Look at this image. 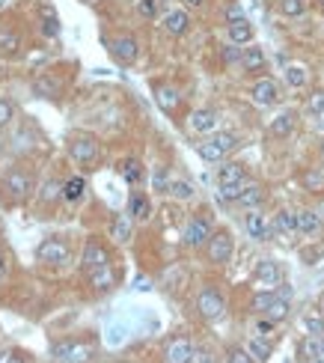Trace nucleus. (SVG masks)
Instances as JSON below:
<instances>
[{
	"mask_svg": "<svg viewBox=\"0 0 324 363\" xmlns=\"http://www.w3.org/2000/svg\"><path fill=\"white\" fill-rule=\"evenodd\" d=\"M238 146H241V137L236 131H215L203 143H196V155L206 164H223Z\"/></svg>",
	"mask_w": 324,
	"mask_h": 363,
	"instance_id": "obj_1",
	"label": "nucleus"
},
{
	"mask_svg": "<svg viewBox=\"0 0 324 363\" xmlns=\"http://www.w3.org/2000/svg\"><path fill=\"white\" fill-rule=\"evenodd\" d=\"M65 152H69V158L75 164H81V167L93 170V164L102 158V143H98L95 134H86V131H75L65 143Z\"/></svg>",
	"mask_w": 324,
	"mask_h": 363,
	"instance_id": "obj_2",
	"label": "nucleus"
},
{
	"mask_svg": "<svg viewBox=\"0 0 324 363\" xmlns=\"http://www.w3.org/2000/svg\"><path fill=\"white\" fill-rule=\"evenodd\" d=\"M196 316L203 318V322H217V318H223V313H226V295H223L220 286L215 283H206L203 289L196 292Z\"/></svg>",
	"mask_w": 324,
	"mask_h": 363,
	"instance_id": "obj_3",
	"label": "nucleus"
},
{
	"mask_svg": "<svg viewBox=\"0 0 324 363\" xmlns=\"http://www.w3.org/2000/svg\"><path fill=\"white\" fill-rule=\"evenodd\" d=\"M0 194L6 196L9 203H24L33 194V176L24 167H9L0 176Z\"/></svg>",
	"mask_w": 324,
	"mask_h": 363,
	"instance_id": "obj_4",
	"label": "nucleus"
},
{
	"mask_svg": "<svg viewBox=\"0 0 324 363\" xmlns=\"http://www.w3.org/2000/svg\"><path fill=\"white\" fill-rule=\"evenodd\" d=\"M105 45L110 51V57H114L122 69H128V65H134L140 60V39L128 30H122V33H116V36L105 39Z\"/></svg>",
	"mask_w": 324,
	"mask_h": 363,
	"instance_id": "obj_5",
	"label": "nucleus"
},
{
	"mask_svg": "<svg viewBox=\"0 0 324 363\" xmlns=\"http://www.w3.org/2000/svg\"><path fill=\"white\" fill-rule=\"evenodd\" d=\"M206 250V259L211 262V265H229L232 262V256H236V238H232V233L226 226H220V229H215L211 233V238H208V245L203 247Z\"/></svg>",
	"mask_w": 324,
	"mask_h": 363,
	"instance_id": "obj_6",
	"label": "nucleus"
},
{
	"mask_svg": "<svg viewBox=\"0 0 324 363\" xmlns=\"http://www.w3.org/2000/svg\"><path fill=\"white\" fill-rule=\"evenodd\" d=\"M211 233H215V224H211L208 215H191L182 229V245L187 250H203L208 245Z\"/></svg>",
	"mask_w": 324,
	"mask_h": 363,
	"instance_id": "obj_7",
	"label": "nucleus"
},
{
	"mask_svg": "<svg viewBox=\"0 0 324 363\" xmlns=\"http://www.w3.org/2000/svg\"><path fill=\"white\" fill-rule=\"evenodd\" d=\"M247 95H250V102L256 107H277L283 102V86H280L277 78H271V75H262V78H256L250 84Z\"/></svg>",
	"mask_w": 324,
	"mask_h": 363,
	"instance_id": "obj_8",
	"label": "nucleus"
},
{
	"mask_svg": "<svg viewBox=\"0 0 324 363\" xmlns=\"http://www.w3.org/2000/svg\"><path fill=\"white\" fill-rule=\"evenodd\" d=\"M110 265V250L105 247V241H98L95 235H89L84 241V250H81V271L86 274H95L98 268Z\"/></svg>",
	"mask_w": 324,
	"mask_h": 363,
	"instance_id": "obj_9",
	"label": "nucleus"
},
{
	"mask_svg": "<svg viewBox=\"0 0 324 363\" xmlns=\"http://www.w3.org/2000/svg\"><path fill=\"white\" fill-rule=\"evenodd\" d=\"M158 24H161V30L170 39H182V36L191 33L194 18H191V13H187V6H173V9H167V13L158 18Z\"/></svg>",
	"mask_w": 324,
	"mask_h": 363,
	"instance_id": "obj_10",
	"label": "nucleus"
},
{
	"mask_svg": "<svg viewBox=\"0 0 324 363\" xmlns=\"http://www.w3.org/2000/svg\"><path fill=\"white\" fill-rule=\"evenodd\" d=\"M36 259L39 262H48V265H69V259H72V247L65 245L63 238H45L42 245L36 247Z\"/></svg>",
	"mask_w": 324,
	"mask_h": 363,
	"instance_id": "obj_11",
	"label": "nucleus"
},
{
	"mask_svg": "<svg viewBox=\"0 0 324 363\" xmlns=\"http://www.w3.org/2000/svg\"><path fill=\"white\" fill-rule=\"evenodd\" d=\"M187 131L199 134V137L215 134V131H220V114L215 107H196V111L187 116Z\"/></svg>",
	"mask_w": 324,
	"mask_h": 363,
	"instance_id": "obj_12",
	"label": "nucleus"
},
{
	"mask_svg": "<svg viewBox=\"0 0 324 363\" xmlns=\"http://www.w3.org/2000/svg\"><path fill=\"white\" fill-rule=\"evenodd\" d=\"M253 283L259 289H277L283 283V265L277 259H259L253 268Z\"/></svg>",
	"mask_w": 324,
	"mask_h": 363,
	"instance_id": "obj_13",
	"label": "nucleus"
},
{
	"mask_svg": "<svg viewBox=\"0 0 324 363\" xmlns=\"http://www.w3.org/2000/svg\"><path fill=\"white\" fill-rule=\"evenodd\" d=\"M244 233H247V238L253 241H271L274 238V224L271 217H265L259 208H253V212L244 215Z\"/></svg>",
	"mask_w": 324,
	"mask_h": 363,
	"instance_id": "obj_14",
	"label": "nucleus"
},
{
	"mask_svg": "<svg viewBox=\"0 0 324 363\" xmlns=\"http://www.w3.org/2000/svg\"><path fill=\"white\" fill-rule=\"evenodd\" d=\"M152 93H155V105H158L167 116H176L178 114V107H182V93H178L173 84L155 81L152 84Z\"/></svg>",
	"mask_w": 324,
	"mask_h": 363,
	"instance_id": "obj_15",
	"label": "nucleus"
},
{
	"mask_svg": "<svg viewBox=\"0 0 324 363\" xmlns=\"http://www.w3.org/2000/svg\"><path fill=\"white\" fill-rule=\"evenodd\" d=\"M298 119H300V114L295 111V107H286V111H280L271 123H268V137H274V140L292 137L295 128H298Z\"/></svg>",
	"mask_w": 324,
	"mask_h": 363,
	"instance_id": "obj_16",
	"label": "nucleus"
},
{
	"mask_svg": "<svg viewBox=\"0 0 324 363\" xmlns=\"http://www.w3.org/2000/svg\"><path fill=\"white\" fill-rule=\"evenodd\" d=\"M51 357L63 363H84L89 357V348L77 339H57V343H51Z\"/></svg>",
	"mask_w": 324,
	"mask_h": 363,
	"instance_id": "obj_17",
	"label": "nucleus"
},
{
	"mask_svg": "<svg viewBox=\"0 0 324 363\" xmlns=\"http://www.w3.org/2000/svg\"><path fill=\"white\" fill-rule=\"evenodd\" d=\"M194 343H191V337H173V339H167V346H164V363H191L194 357Z\"/></svg>",
	"mask_w": 324,
	"mask_h": 363,
	"instance_id": "obj_18",
	"label": "nucleus"
},
{
	"mask_svg": "<svg viewBox=\"0 0 324 363\" xmlns=\"http://www.w3.org/2000/svg\"><path fill=\"white\" fill-rule=\"evenodd\" d=\"M238 69L244 72V75H253V78H262V75L268 72V54L256 45H247L244 48V54H241V65Z\"/></svg>",
	"mask_w": 324,
	"mask_h": 363,
	"instance_id": "obj_19",
	"label": "nucleus"
},
{
	"mask_svg": "<svg viewBox=\"0 0 324 363\" xmlns=\"http://www.w3.org/2000/svg\"><path fill=\"white\" fill-rule=\"evenodd\" d=\"M274 224V238H295L298 233V208H277V215L271 217Z\"/></svg>",
	"mask_w": 324,
	"mask_h": 363,
	"instance_id": "obj_20",
	"label": "nucleus"
},
{
	"mask_svg": "<svg viewBox=\"0 0 324 363\" xmlns=\"http://www.w3.org/2000/svg\"><path fill=\"white\" fill-rule=\"evenodd\" d=\"M226 42H232V45H241L247 48L256 42V27L250 24V18H241V21H232V24H226Z\"/></svg>",
	"mask_w": 324,
	"mask_h": 363,
	"instance_id": "obj_21",
	"label": "nucleus"
},
{
	"mask_svg": "<svg viewBox=\"0 0 324 363\" xmlns=\"http://www.w3.org/2000/svg\"><path fill=\"white\" fill-rule=\"evenodd\" d=\"M244 182H250V176L241 161L226 158L223 164H217V185H244Z\"/></svg>",
	"mask_w": 324,
	"mask_h": 363,
	"instance_id": "obj_22",
	"label": "nucleus"
},
{
	"mask_svg": "<svg viewBox=\"0 0 324 363\" xmlns=\"http://www.w3.org/2000/svg\"><path fill=\"white\" fill-rule=\"evenodd\" d=\"M125 212L134 217V224H146L152 217V196L146 191H131Z\"/></svg>",
	"mask_w": 324,
	"mask_h": 363,
	"instance_id": "obj_23",
	"label": "nucleus"
},
{
	"mask_svg": "<svg viewBox=\"0 0 324 363\" xmlns=\"http://www.w3.org/2000/svg\"><path fill=\"white\" fill-rule=\"evenodd\" d=\"M110 238H114L116 245H128L134 238V217L128 212H119L110 217Z\"/></svg>",
	"mask_w": 324,
	"mask_h": 363,
	"instance_id": "obj_24",
	"label": "nucleus"
},
{
	"mask_svg": "<svg viewBox=\"0 0 324 363\" xmlns=\"http://www.w3.org/2000/svg\"><path fill=\"white\" fill-rule=\"evenodd\" d=\"M265 200H268V188H265V185H259V182H247V185H244V191H241V196H238L236 206H241V208H247V212H253V208H262Z\"/></svg>",
	"mask_w": 324,
	"mask_h": 363,
	"instance_id": "obj_25",
	"label": "nucleus"
},
{
	"mask_svg": "<svg viewBox=\"0 0 324 363\" xmlns=\"http://www.w3.org/2000/svg\"><path fill=\"white\" fill-rule=\"evenodd\" d=\"M295 351H298V357H300V363L318 360V357H324V337H309V334H304V337L298 339V346H295Z\"/></svg>",
	"mask_w": 324,
	"mask_h": 363,
	"instance_id": "obj_26",
	"label": "nucleus"
},
{
	"mask_svg": "<svg viewBox=\"0 0 324 363\" xmlns=\"http://www.w3.org/2000/svg\"><path fill=\"white\" fill-rule=\"evenodd\" d=\"M86 191H89V185H86V176H81V173H75V176H69V179L63 182V203H69V206H77L86 196Z\"/></svg>",
	"mask_w": 324,
	"mask_h": 363,
	"instance_id": "obj_27",
	"label": "nucleus"
},
{
	"mask_svg": "<svg viewBox=\"0 0 324 363\" xmlns=\"http://www.w3.org/2000/svg\"><path fill=\"white\" fill-rule=\"evenodd\" d=\"M298 182H300V188H304L307 194H312V196H324V170H318V167L300 170Z\"/></svg>",
	"mask_w": 324,
	"mask_h": 363,
	"instance_id": "obj_28",
	"label": "nucleus"
},
{
	"mask_svg": "<svg viewBox=\"0 0 324 363\" xmlns=\"http://www.w3.org/2000/svg\"><path fill=\"white\" fill-rule=\"evenodd\" d=\"M119 176L125 179V185L137 188V185H143V179H146V167H143L140 158H125L119 164Z\"/></svg>",
	"mask_w": 324,
	"mask_h": 363,
	"instance_id": "obj_29",
	"label": "nucleus"
},
{
	"mask_svg": "<svg viewBox=\"0 0 324 363\" xmlns=\"http://www.w3.org/2000/svg\"><path fill=\"white\" fill-rule=\"evenodd\" d=\"M298 233L309 238L321 233V215L316 208H298Z\"/></svg>",
	"mask_w": 324,
	"mask_h": 363,
	"instance_id": "obj_30",
	"label": "nucleus"
},
{
	"mask_svg": "<svg viewBox=\"0 0 324 363\" xmlns=\"http://www.w3.org/2000/svg\"><path fill=\"white\" fill-rule=\"evenodd\" d=\"M244 348L250 351V357H253L256 363H268V360H271V355H274L271 339H268V337H259V334H253L247 343H244Z\"/></svg>",
	"mask_w": 324,
	"mask_h": 363,
	"instance_id": "obj_31",
	"label": "nucleus"
},
{
	"mask_svg": "<svg viewBox=\"0 0 324 363\" xmlns=\"http://www.w3.org/2000/svg\"><path fill=\"white\" fill-rule=\"evenodd\" d=\"M89 286H93V292H98V295H105V292H110L116 286V271H114V265H105V268H98L95 274H89Z\"/></svg>",
	"mask_w": 324,
	"mask_h": 363,
	"instance_id": "obj_32",
	"label": "nucleus"
},
{
	"mask_svg": "<svg viewBox=\"0 0 324 363\" xmlns=\"http://www.w3.org/2000/svg\"><path fill=\"white\" fill-rule=\"evenodd\" d=\"M21 48H24L21 33L9 30V27H0V57H18Z\"/></svg>",
	"mask_w": 324,
	"mask_h": 363,
	"instance_id": "obj_33",
	"label": "nucleus"
},
{
	"mask_svg": "<svg viewBox=\"0 0 324 363\" xmlns=\"http://www.w3.org/2000/svg\"><path fill=\"white\" fill-rule=\"evenodd\" d=\"M283 81L288 90H304V86L309 84V72H307V65H300V63H288L286 69H283Z\"/></svg>",
	"mask_w": 324,
	"mask_h": 363,
	"instance_id": "obj_34",
	"label": "nucleus"
},
{
	"mask_svg": "<svg viewBox=\"0 0 324 363\" xmlns=\"http://www.w3.org/2000/svg\"><path fill=\"white\" fill-rule=\"evenodd\" d=\"M265 316L271 318V322L277 325H283L288 316H292V298H283V295H277V298L271 301V307L265 310Z\"/></svg>",
	"mask_w": 324,
	"mask_h": 363,
	"instance_id": "obj_35",
	"label": "nucleus"
},
{
	"mask_svg": "<svg viewBox=\"0 0 324 363\" xmlns=\"http://www.w3.org/2000/svg\"><path fill=\"white\" fill-rule=\"evenodd\" d=\"M39 30H42L45 39H57V36H60V18L54 15V9L42 6V13H39Z\"/></svg>",
	"mask_w": 324,
	"mask_h": 363,
	"instance_id": "obj_36",
	"label": "nucleus"
},
{
	"mask_svg": "<svg viewBox=\"0 0 324 363\" xmlns=\"http://www.w3.org/2000/svg\"><path fill=\"white\" fill-rule=\"evenodd\" d=\"M33 93L39 98H57L60 95V81L51 78V75H39L36 81H33Z\"/></svg>",
	"mask_w": 324,
	"mask_h": 363,
	"instance_id": "obj_37",
	"label": "nucleus"
},
{
	"mask_svg": "<svg viewBox=\"0 0 324 363\" xmlns=\"http://www.w3.org/2000/svg\"><path fill=\"white\" fill-rule=\"evenodd\" d=\"M60 200H63V182L45 179L42 188H39V203L42 206H54V203H60Z\"/></svg>",
	"mask_w": 324,
	"mask_h": 363,
	"instance_id": "obj_38",
	"label": "nucleus"
},
{
	"mask_svg": "<svg viewBox=\"0 0 324 363\" xmlns=\"http://www.w3.org/2000/svg\"><path fill=\"white\" fill-rule=\"evenodd\" d=\"M300 327H304V334L309 337H324V313L321 310H309L300 316Z\"/></svg>",
	"mask_w": 324,
	"mask_h": 363,
	"instance_id": "obj_39",
	"label": "nucleus"
},
{
	"mask_svg": "<svg viewBox=\"0 0 324 363\" xmlns=\"http://www.w3.org/2000/svg\"><path fill=\"white\" fill-rule=\"evenodd\" d=\"M277 13L286 18H304L309 13V0H277Z\"/></svg>",
	"mask_w": 324,
	"mask_h": 363,
	"instance_id": "obj_40",
	"label": "nucleus"
},
{
	"mask_svg": "<svg viewBox=\"0 0 324 363\" xmlns=\"http://www.w3.org/2000/svg\"><path fill=\"white\" fill-rule=\"evenodd\" d=\"M277 298V289H259V292H253V298H250V310L256 316H265V310L271 307V301Z\"/></svg>",
	"mask_w": 324,
	"mask_h": 363,
	"instance_id": "obj_41",
	"label": "nucleus"
},
{
	"mask_svg": "<svg viewBox=\"0 0 324 363\" xmlns=\"http://www.w3.org/2000/svg\"><path fill=\"white\" fill-rule=\"evenodd\" d=\"M170 182H173L170 167L158 164V167L152 170V191H158V194H170Z\"/></svg>",
	"mask_w": 324,
	"mask_h": 363,
	"instance_id": "obj_42",
	"label": "nucleus"
},
{
	"mask_svg": "<svg viewBox=\"0 0 324 363\" xmlns=\"http://www.w3.org/2000/svg\"><path fill=\"white\" fill-rule=\"evenodd\" d=\"M134 13L143 21H158L161 18V9H158V0H134Z\"/></svg>",
	"mask_w": 324,
	"mask_h": 363,
	"instance_id": "obj_43",
	"label": "nucleus"
},
{
	"mask_svg": "<svg viewBox=\"0 0 324 363\" xmlns=\"http://www.w3.org/2000/svg\"><path fill=\"white\" fill-rule=\"evenodd\" d=\"M194 194H196V188L187 179H173L170 182V196H176V200H194Z\"/></svg>",
	"mask_w": 324,
	"mask_h": 363,
	"instance_id": "obj_44",
	"label": "nucleus"
},
{
	"mask_svg": "<svg viewBox=\"0 0 324 363\" xmlns=\"http://www.w3.org/2000/svg\"><path fill=\"white\" fill-rule=\"evenodd\" d=\"M241 54H244L241 45H232V42H226V45H220V63L223 65H241Z\"/></svg>",
	"mask_w": 324,
	"mask_h": 363,
	"instance_id": "obj_45",
	"label": "nucleus"
},
{
	"mask_svg": "<svg viewBox=\"0 0 324 363\" xmlns=\"http://www.w3.org/2000/svg\"><path fill=\"white\" fill-rule=\"evenodd\" d=\"M244 185H247V182H244ZM244 185H217V200L220 203H238Z\"/></svg>",
	"mask_w": 324,
	"mask_h": 363,
	"instance_id": "obj_46",
	"label": "nucleus"
},
{
	"mask_svg": "<svg viewBox=\"0 0 324 363\" xmlns=\"http://www.w3.org/2000/svg\"><path fill=\"white\" fill-rule=\"evenodd\" d=\"M226 363H256L253 357H250V351L244 348V346H229L226 348V357H223Z\"/></svg>",
	"mask_w": 324,
	"mask_h": 363,
	"instance_id": "obj_47",
	"label": "nucleus"
},
{
	"mask_svg": "<svg viewBox=\"0 0 324 363\" xmlns=\"http://www.w3.org/2000/svg\"><path fill=\"white\" fill-rule=\"evenodd\" d=\"M15 119V102L13 98H0V128H6Z\"/></svg>",
	"mask_w": 324,
	"mask_h": 363,
	"instance_id": "obj_48",
	"label": "nucleus"
},
{
	"mask_svg": "<svg viewBox=\"0 0 324 363\" xmlns=\"http://www.w3.org/2000/svg\"><path fill=\"white\" fill-rule=\"evenodd\" d=\"M307 114H312V116L324 114V90H316L307 98Z\"/></svg>",
	"mask_w": 324,
	"mask_h": 363,
	"instance_id": "obj_49",
	"label": "nucleus"
},
{
	"mask_svg": "<svg viewBox=\"0 0 324 363\" xmlns=\"http://www.w3.org/2000/svg\"><path fill=\"white\" fill-rule=\"evenodd\" d=\"M241 18H247L241 3H229L226 9H223V24H232V21H241Z\"/></svg>",
	"mask_w": 324,
	"mask_h": 363,
	"instance_id": "obj_50",
	"label": "nucleus"
},
{
	"mask_svg": "<svg viewBox=\"0 0 324 363\" xmlns=\"http://www.w3.org/2000/svg\"><path fill=\"white\" fill-rule=\"evenodd\" d=\"M274 327H277V322H271L268 316H259V318H256V325H253V331L259 334V337H271Z\"/></svg>",
	"mask_w": 324,
	"mask_h": 363,
	"instance_id": "obj_51",
	"label": "nucleus"
},
{
	"mask_svg": "<svg viewBox=\"0 0 324 363\" xmlns=\"http://www.w3.org/2000/svg\"><path fill=\"white\" fill-rule=\"evenodd\" d=\"M191 363H217V355L211 348H194Z\"/></svg>",
	"mask_w": 324,
	"mask_h": 363,
	"instance_id": "obj_52",
	"label": "nucleus"
},
{
	"mask_svg": "<svg viewBox=\"0 0 324 363\" xmlns=\"http://www.w3.org/2000/svg\"><path fill=\"white\" fill-rule=\"evenodd\" d=\"M0 363H27V360H24V355H18V351H9V355H3Z\"/></svg>",
	"mask_w": 324,
	"mask_h": 363,
	"instance_id": "obj_53",
	"label": "nucleus"
},
{
	"mask_svg": "<svg viewBox=\"0 0 324 363\" xmlns=\"http://www.w3.org/2000/svg\"><path fill=\"white\" fill-rule=\"evenodd\" d=\"M208 3V0H182V6H187V9H203Z\"/></svg>",
	"mask_w": 324,
	"mask_h": 363,
	"instance_id": "obj_54",
	"label": "nucleus"
},
{
	"mask_svg": "<svg viewBox=\"0 0 324 363\" xmlns=\"http://www.w3.org/2000/svg\"><path fill=\"white\" fill-rule=\"evenodd\" d=\"M312 119H316V123H312V125H316V131H318V134H324V114L312 116Z\"/></svg>",
	"mask_w": 324,
	"mask_h": 363,
	"instance_id": "obj_55",
	"label": "nucleus"
},
{
	"mask_svg": "<svg viewBox=\"0 0 324 363\" xmlns=\"http://www.w3.org/2000/svg\"><path fill=\"white\" fill-rule=\"evenodd\" d=\"M312 6H316V9H318V13L324 15V0H312Z\"/></svg>",
	"mask_w": 324,
	"mask_h": 363,
	"instance_id": "obj_56",
	"label": "nucleus"
},
{
	"mask_svg": "<svg viewBox=\"0 0 324 363\" xmlns=\"http://www.w3.org/2000/svg\"><path fill=\"white\" fill-rule=\"evenodd\" d=\"M3 271H6V259L0 256V277H3Z\"/></svg>",
	"mask_w": 324,
	"mask_h": 363,
	"instance_id": "obj_57",
	"label": "nucleus"
},
{
	"mask_svg": "<svg viewBox=\"0 0 324 363\" xmlns=\"http://www.w3.org/2000/svg\"><path fill=\"white\" fill-rule=\"evenodd\" d=\"M9 3H13V0H0V13H3V9H6Z\"/></svg>",
	"mask_w": 324,
	"mask_h": 363,
	"instance_id": "obj_58",
	"label": "nucleus"
},
{
	"mask_svg": "<svg viewBox=\"0 0 324 363\" xmlns=\"http://www.w3.org/2000/svg\"><path fill=\"white\" fill-rule=\"evenodd\" d=\"M318 155H321V161H324V140L318 143Z\"/></svg>",
	"mask_w": 324,
	"mask_h": 363,
	"instance_id": "obj_59",
	"label": "nucleus"
},
{
	"mask_svg": "<svg viewBox=\"0 0 324 363\" xmlns=\"http://www.w3.org/2000/svg\"><path fill=\"white\" fill-rule=\"evenodd\" d=\"M318 310L324 313V292H321V298H318Z\"/></svg>",
	"mask_w": 324,
	"mask_h": 363,
	"instance_id": "obj_60",
	"label": "nucleus"
},
{
	"mask_svg": "<svg viewBox=\"0 0 324 363\" xmlns=\"http://www.w3.org/2000/svg\"><path fill=\"white\" fill-rule=\"evenodd\" d=\"M321 36H324V24H321Z\"/></svg>",
	"mask_w": 324,
	"mask_h": 363,
	"instance_id": "obj_61",
	"label": "nucleus"
},
{
	"mask_svg": "<svg viewBox=\"0 0 324 363\" xmlns=\"http://www.w3.org/2000/svg\"><path fill=\"white\" fill-rule=\"evenodd\" d=\"M89 3H95V0H89Z\"/></svg>",
	"mask_w": 324,
	"mask_h": 363,
	"instance_id": "obj_62",
	"label": "nucleus"
},
{
	"mask_svg": "<svg viewBox=\"0 0 324 363\" xmlns=\"http://www.w3.org/2000/svg\"><path fill=\"white\" fill-rule=\"evenodd\" d=\"M309 363H312V360H309Z\"/></svg>",
	"mask_w": 324,
	"mask_h": 363,
	"instance_id": "obj_63",
	"label": "nucleus"
}]
</instances>
